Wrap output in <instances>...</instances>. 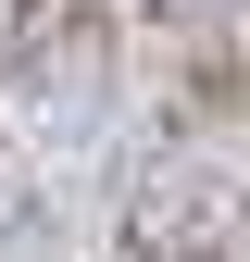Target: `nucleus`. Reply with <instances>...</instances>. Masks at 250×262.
I'll return each instance as SVG.
<instances>
[{
  "mask_svg": "<svg viewBox=\"0 0 250 262\" xmlns=\"http://www.w3.org/2000/svg\"><path fill=\"white\" fill-rule=\"evenodd\" d=\"M125 262H250V175L238 162H163L125 212Z\"/></svg>",
  "mask_w": 250,
  "mask_h": 262,
  "instance_id": "obj_1",
  "label": "nucleus"
},
{
  "mask_svg": "<svg viewBox=\"0 0 250 262\" xmlns=\"http://www.w3.org/2000/svg\"><path fill=\"white\" fill-rule=\"evenodd\" d=\"M100 50H113L100 0H13V13H0V75H13V100H38V113L100 100Z\"/></svg>",
  "mask_w": 250,
  "mask_h": 262,
  "instance_id": "obj_2",
  "label": "nucleus"
},
{
  "mask_svg": "<svg viewBox=\"0 0 250 262\" xmlns=\"http://www.w3.org/2000/svg\"><path fill=\"white\" fill-rule=\"evenodd\" d=\"M13 200H25V187H13V150H0V212H13Z\"/></svg>",
  "mask_w": 250,
  "mask_h": 262,
  "instance_id": "obj_3",
  "label": "nucleus"
}]
</instances>
